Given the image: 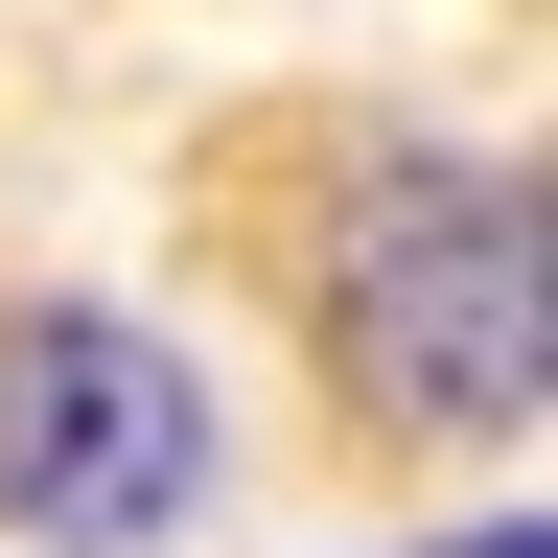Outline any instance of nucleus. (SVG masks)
Masks as SVG:
<instances>
[{
    "label": "nucleus",
    "instance_id": "obj_2",
    "mask_svg": "<svg viewBox=\"0 0 558 558\" xmlns=\"http://www.w3.org/2000/svg\"><path fill=\"white\" fill-rule=\"evenodd\" d=\"M326 303H349V349H373L396 418H535V186L396 163L373 233L326 256Z\"/></svg>",
    "mask_w": 558,
    "mask_h": 558
},
{
    "label": "nucleus",
    "instance_id": "obj_3",
    "mask_svg": "<svg viewBox=\"0 0 558 558\" xmlns=\"http://www.w3.org/2000/svg\"><path fill=\"white\" fill-rule=\"evenodd\" d=\"M465 558H535V512H512V535H465Z\"/></svg>",
    "mask_w": 558,
    "mask_h": 558
},
{
    "label": "nucleus",
    "instance_id": "obj_1",
    "mask_svg": "<svg viewBox=\"0 0 558 558\" xmlns=\"http://www.w3.org/2000/svg\"><path fill=\"white\" fill-rule=\"evenodd\" d=\"M0 512L70 535V558H140L209 512V396L186 349H140L117 303H24L0 326Z\"/></svg>",
    "mask_w": 558,
    "mask_h": 558
}]
</instances>
